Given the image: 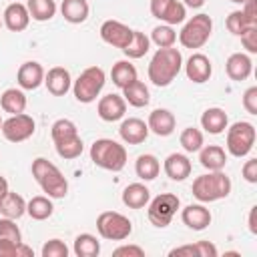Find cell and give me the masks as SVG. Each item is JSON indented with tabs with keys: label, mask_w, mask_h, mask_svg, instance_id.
<instances>
[{
	"label": "cell",
	"mask_w": 257,
	"mask_h": 257,
	"mask_svg": "<svg viewBox=\"0 0 257 257\" xmlns=\"http://www.w3.org/2000/svg\"><path fill=\"white\" fill-rule=\"evenodd\" d=\"M183 68V54L179 48H159L149 62V80L155 86H169Z\"/></svg>",
	"instance_id": "6da1fadb"
},
{
	"label": "cell",
	"mask_w": 257,
	"mask_h": 257,
	"mask_svg": "<svg viewBox=\"0 0 257 257\" xmlns=\"http://www.w3.org/2000/svg\"><path fill=\"white\" fill-rule=\"evenodd\" d=\"M32 177L40 185V189L50 197V199H64L68 193V183L60 169L50 163L44 157H38L32 161Z\"/></svg>",
	"instance_id": "7a4b0ae2"
},
{
	"label": "cell",
	"mask_w": 257,
	"mask_h": 257,
	"mask_svg": "<svg viewBox=\"0 0 257 257\" xmlns=\"http://www.w3.org/2000/svg\"><path fill=\"white\" fill-rule=\"evenodd\" d=\"M193 197L201 203H213L225 199L231 193V179L223 171H209L193 181Z\"/></svg>",
	"instance_id": "3957f363"
},
{
	"label": "cell",
	"mask_w": 257,
	"mask_h": 257,
	"mask_svg": "<svg viewBox=\"0 0 257 257\" xmlns=\"http://www.w3.org/2000/svg\"><path fill=\"white\" fill-rule=\"evenodd\" d=\"M90 161L104 171L118 173L126 165V149L112 139H96L90 145Z\"/></svg>",
	"instance_id": "277c9868"
},
{
	"label": "cell",
	"mask_w": 257,
	"mask_h": 257,
	"mask_svg": "<svg viewBox=\"0 0 257 257\" xmlns=\"http://www.w3.org/2000/svg\"><path fill=\"white\" fill-rule=\"evenodd\" d=\"M106 82V74L100 66H88L84 68L78 78L72 82V92H74V98L82 104H88V102H94L96 96L100 94L102 86Z\"/></svg>",
	"instance_id": "5b68a950"
},
{
	"label": "cell",
	"mask_w": 257,
	"mask_h": 257,
	"mask_svg": "<svg viewBox=\"0 0 257 257\" xmlns=\"http://www.w3.org/2000/svg\"><path fill=\"white\" fill-rule=\"evenodd\" d=\"M213 32V20L209 14H195L185 22V26L179 32V42L185 48H201L211 38Z\"/></svg>",
	"instance_id": "8992f818"
},
{
	"label": "cell",
	"mask_w": 257,
	"mask_h": 257,
	"mask_svg": "<svg viewBox=\"0 0 257 257\" xmlns=\"http://www.w3.org/2000/svg\"><path fill=\"white\" fill-rule=\"evenodd\" d=\"M96 231L106 241H124L133 233V223L122 213L104 211L96 217Z\"/></svg>",
	"instance_id": "52a82bcc"
},
{
	"label": "cell",
	"mask_w": 257,
	"mask_h": 257,
	"mask_svg": "<svg viewBox=\"0 0 257 257\" xmlns=\"http://www.w3.org/2000/svg\"><path fill=\"white\" fill-rule=\"evenodd\" d=\"M255 145V126L247 120H237L227 126V151L229 155L241 159L251 153Z\"/></svg>",
	"instance_id": "ba28073f"
},
{
	"label": "cell",
	"mask_w": 257,
	"mask_h": 257,
	"mask_svg": "<svg viewBox=\"0 0 257 257\" xmlns=\"http://www.w3.org/2000/svg\"><path fill=\"white\" fill-rule=\"evenodd\" d=\"M179 207H181V201H179L177 195H173V193H161V195H157L155 199L149 201V205H147V217H149V221L155 227L163 229V227H167L173 221V217L177 215Z\"/></svg>",
	"instance_id": "9c48e42d"
},
{
	"label": "cell",
	"mask_w": 257,
	"mask_h": 257,
	"mask_svg": "<svg viewBox=\"0 0 257 257\" xmlns=\"http://www.w3.org/2000/svg\"><path fill=\"white\" fill-rule=\"evenodd\" d=\"M34 131H36V122L26 112L10 114V118H6L2 122V128H0L4 139L10 141V143H22V141L30 139L34 135Z\"/></svg>",
	"instance_id": "30bf717a"
},
{
	"label": "cell",
	"mask_w": 257,
	"mask_h": 257,
	"mask_svg": "<svg viewBox=\"0 0 257 257\" xmlns=\"http://www.w3.org/2000/svg\"><path fill=\"white\" fill-rule=\"evenodd\" d=\"M151 14L163 24L175 26V24L185 22L187 6L179 0H151Z\"/></svg>",
	"instance_id": "8fae6325"
},
{
	"label": "cell",
	"mask_w": 257,
	"mask_h": 257,
	"mask_svg": "<svg viewBox=\"0 0 257 257\" xmlns=\"http://www.w3.org/2000/svg\"><path fill=\"white\" fill-rule=\"evenodd\" d=\"M100 38L106 44L122 50L133 38V28H128L126 24H122L118 20H104L100 26Z\"/></svg>",
	"instance_id": "7c38bea8"
},
{
	"label": "cell",
	"mask_w": 257,
	"mask_h": 257,
	"mask_svg": "<svg viewBox=\"0 0 257 257\" xmlns=\"http://www.w3.org/2000/svg\"><path fill=\"white\" fill-rule=\"evenodd\" d=\"M185 74L189 80H193L197 84L207 82L213 74V64H211L209 56H205L203 52H193L185 62Z\"/></svg>",
	"instance_id": "4fadbf2b"
},
{
	"label": "cell",
	"mask_w": 257,
	"mask_h": 257,
	"mask_svg": "<svg viewBox=\"0 0 257 257\" xmlns=\"http://www.w3.org/2000/svg\"><path fill=\"white\" fill-rule=\"evenodd\" d=\"M16 82L22 90H36L40 84H44V68L36 60H28L20 64L16 72Z\"/></svg>",
	"instance_id": "5bb4252c"
},
{
	"label": "cell",
	"mask_w": 257,
	"mask_h": 257,
	"mask_svg": "<svg viewBox=\"0 0 257 257\" xmlns=\"http://www.w3.org/2000/svg\"><path fill=\"white\" fill-rule=\"evenodd\" d=\"M96 112H98V116H100L102 120L114 122V120H120V118L124 116V112H126V102H124V98H122L120 94L110 92V94H106V96H102V98L98 100Z\"/></svg>",
	"instance_id": "9a60e30c"
},
{
	"label": "cell",
	"mask_w": 257,
	"mask_h": 257,
	"mask_svg": "<svg viewBox=\"0 0 257 257\" xmlns=\"http://www.w3.org/2000/svg\"><path fill=\"white\" fill-rule=\"evenodd\" d=\"M2 22L10 32H22L28 28L30 24V12L26 8V4L22 2H12L6 6L4 14H2Z\"/></svg>",
	"instance_id": "2e32d148"
},
{
	"label": "cell",
	"mask_w": 257,
	"mask_h": 257,
	"mask_svg": "<svg viewBox=\"0 0 257 257\" xmlns=\"http://www.w3.org/2000/svg\"><path fill=\"white\" fill-rule=\"evenodd\" d=\"M44 84L50 94L64 96L72 88V78L64 66H52L48 72H44Z\"/></svg>",
	"instance_id": "e0dca14e"
},
{
	"label": "cell",
	"mask_w": 257,
	"mask_h": 257,
	"mask_svg": "<svg viewBox=\"0 0 257 257\" xmlns=\"http://www.w3.org/2000/svg\"><path fill=\"white\" fill-rule=\"evenodd\" d=\"M147 126L151 133H155L157 137H169L173 135L175 126H177V118L171 110L167 108H155L151 114H149V120H147Z\"/></svg>",
	"instance_id": "ac0fdd59"
},
{
	"label": "cell",
	"mask_w": 257,
	"mask_h": 257,
	"mask_svg": "<svg viewBox=\"0 0 257 257\" xmlns=\"http://www.w3.org/2000/svg\"><path fill=\"white\" fill-rule=\"evenodd\" d=\"M181 219H183V223L189 227V229H193V231H203V229H207L209 225H211V211L205 207V205H201V203H197V205H187L183 211H181Z\"/></svg>",
	"instance_id": "d6986e66"
},
{
	"label": "cell",
	"mask_w": 257,
	"mask_h": 257,
	"mask_svg": "<svg viewBox=\"0 0 257 257\" xmlns=\"http://www.w3.org/2000/svg\"><path fill=\"white\" fill-rule=\"evenodd\" d=\"M118 135L126 145H141L149 137V126L141 118H124L118 126Z\"/></svg>",
	"instance_id": "ffe728a7"
},
{
	"label": "cell",
	"mask_w": 257,
	"mask_h": 257,
	"mask_svg": "<svg viewBox=\"0 0 257 257\" xmlns=\"http://www.w3.org/2000/svg\"><path fill=\"white\" fill-rule=\"evenodd\" d=\"M163 169H165V173H167V177L171 181H185L191 175L193 165H191V161H189L187 155H183V153H171L165 159Z\"/></svg>",
	"instance_id": "44dd1931"
},
{
	"label": "cell",
	"mask_w": 257,
	"mask_h": 257,
	"mask_svg": "<svg viewBox=\"0 0 257 257\" xmlns=\"http://www.w3.org/2000/svg\"><path fill=\"white\" fill-rule=\"evenodd\" d=\"M225 70H227V76H229L231 80L241 82V80L249 78V74H251V70H253V60H251L249 54H245V52H235V54H231V56L227 58Z\"/></svg>",
	"instance_id": "7402d4cb"
},
{
	"label": "cell",
	"mask_w": 257,
	"mask_h": 257,
	"mask_svg": "<svg viewBox=\"0 0 257 257\" xmlns=\"http://www.w3.org/2000/svg\"><path fill=\"white\" fill-rule=\"evenodd\" d=\"M199 161L207 171H223L227 165V153L219 145H207L199 149Z\"/></svg>",
	"instance_id": "603a6c76"
},
{
	"label": "cell",
	"mask_w": 257,
	"mask_h": 257,
	"mask_svg": "<svg viewBox=\"0 0 257 257\" xmlns=\"http://www.w3.org/2000/svg\"><path fill=\"white\" fill-rule=\"evenodd\" d=\"M201 126L209 133V135H221L227 126H229V118L227 112L219 106H211L201 114Z\"/></svg>",
	"instance_id": "cb8c5ba5"
},
{
	"label": "cell",
	"mask_w": 257,
	"mask_h": 257,
	"mask_svg": "<svg viewBox=\"0 0 257 257\" xmlns=\"http://www.w3.org/2000/svg\"><path fill=\"white\" fill-rule=\"evenodd\" d=\"M151 201V191L143 183H131L122 191V203L128 209H143Z\"/></svg>",
	"instance_id": "d4e9b609"
},
{
	"label": "cell",
	"mask_w": 257,
	"mask_h": 257,
	"mask_svg": "<svg viewBox=\"0 0 257 257\" xmlns=\"http://www.w3.org/2000/svg\"><path fill=\"white\" fill-rule=\"evenodd\" d=\"M88 12L90 6L86 0H62L60 4V14L70 24H82L88 18Z\"/></svg>",
	"instance_id": "484cf974"
},
{
	"label": "cell",
	"mask_w": 257,
	"mask_h": 257,
	"mask_svg": "<svg viewBox=\"0 0 257 257\" xmlns=\"http://www.w3.org/2000/svg\"><path fill=\"white\" fill-rule=\"evenodd\" d=\"M171 257H217V247L211 241H197L191 245H181L169 251Z\"/></svg>",
	"instance_id": "4316f807"
},
{
	"label": "cell",
	"mask_w": 257,
	"mask_h": 257,
	"mask_svg": "<svg viewBox=\"0 0 257 257\" xmlns=\"http://www.w3.org/2000/svg\"><path fill=\"white\" fill-rule=\"evenodd\" d=\"M122 98H124V102H128L131 106L141 108V106H147V104H149L151 94H149L147 84L137 78V80H133L131 84H126V86L122 88Z\"/></svg>",
	"instance_id": "83f0119b"
},
{
	"label": "cell",
	"mask_w": 257,
	"mask_h": 257,
	"mask_svg": "<svg viewBox=\"0 0 257 257\" xmlns=\"http://www.w3.org/2000/svg\"><path fill=\"white\" fill-rule=\"evenodd\" d=\"M0 106L4 112L20 114L26 108V94L22 92V88H6L0 94Z\"/></svg>",
	"instance_id": "f1b7e54d"
},
{
	"label": "cell",
	"mask_w": 257,
	"mask_h": 257,
	"mask_svg": "<svg viewBox=\"0 0 257 257\" xmlns=\"http://www.w3.org/2000/svg\"><path fill=\"white\" fill-rule=\"evenodd\" d=\"M135 171H137V177L143 179V181H153L159 177L161 173V163L155 155L151 153H145V155H139L137 157V163H135Z\"/></svg>",
	"instance_id": "f546056e"
},
{
	"label": "cell",
	"mask_w": 257,
	"mask_h": 257,
	"mask_svg": "<svg viewBox=\"0 0 257 257\" xmlns=\"http://www.w3.org/2000/svg\"><path fill=\"white\" fill-rule=\"evenodd\" d=\"M0 213L2 217H8V219H20L26 213V201L22 199V195L8 189V193L0 203Z\"/></svg>",
	"instance_id": "4dcf8cb0"
},
{
	"label": "cell",
	"mask_w": 257,
	"mask_h": 257,
	"mask_svg": "<svg viewBox=\"0 0 257 257\" xmlns=\"http://www.w3.org/2000/svg\"><path fill=\"white\" fill-rule=\"evenodd\" d=\"M110 78H112L114 86H118L122 90L126 84L137 80V68H135V64H131V60H118L110 68Z\"/></svg>",
	"instance_id": "1f68e13d"
},
{
	"label": "cell",
	"mask_w": 257,
	"mask_h": 257,
	"mask_svg": "<svg viewBox=\"0 0 257 257\" xmlns=\"http://www.w3.org/2000/svg\"><path fill=\"white\" fill-rule=\"evenodd\" d=\"M54 211V205L50 201V197L46 195H36L26 203V213L34 219V221H46Z\"/></svg>",
	"instance_id": "d6a6232c"
},
{
	"label": "cell",
	"mask_w": 257,
	"mask_h": 257,
	"mask_svg": "<svg viewBox=\"0 0 257 257\" xmlns=\"http://www.w3.org/2000/svg\"><path fill=\"white\" fill-rule=\"evenodd\" d=\"M72 251L76 257H96L100 253V243L94 235L90 233H80L76 235L74 239V245H72Z\"/></svg>",
	"instance_id": "836d02e7"
},
{
	"label": "cell",
	"mask_w": 257,
	"mask_h": 257,
	"mask_svg": "<svg viewBox=\"0 0 257 257\" xmlns=\"http://www.w3.org/2000/svg\"><path fill=\"white\" fill-rule=\"evenodd\" d=\"M149 48H151V38L145 32H141V30H133V38L122 48V52H124L126 58L135 60V58H143L149 52Z\"/></svg>",
	"instance_id": "e575fe53"
},
{
	"label": "cell",
	"mask_w": 257,
	"mask_h": 257,
	"mask_svg": "<svg viewBox=\"0 0 257 257\" xmlns=\"http://www.w3.org/2000/svg\"><path fill=\"white\" fill-rule=\"evenodd\" d=\"M26 8L30 12V18L36 22H46L56 14V2L54 0H28Z\"/></svg>",
	"instance_id": "d590c367"
},
{
	"label": "cell",
	"mask_w": 257,
	"mask_h": 257,
	"mask_svg": "<svg viewBox=\"0 0 257 257\" xmlns=\"http://www.w3.org/2000/svg\"><path fill=\"white\" fill-rule=\"evenodd\" d=\"M50 137H52L54 143H62V141L78 137V128L70 118H58L50 126Z\"/></svg>",
	"instance_id": "8d00e7d4"
},
{
	"label": "cell",
	"mask_w": 257,
	"mask_h": 257,
	"mask_svg": "<svg viewBox=\"0 0 257 257\" xmlns=\"http://www.w3.org/2000/svg\"><path fill=\"white\" fill-rule=\"evenodd\" d=\"M151 42L157 44L159 48H169V46H175L177 42V32L173 26L169 24H159L153 28L151 32Z\"/></svg>",
	"instance_id": "74e56055"
},
{
	"label": "cell",
	"mask_w": 257,
	"mask_h": 257,
	"mask_svg": "<svg viewBox=\"0 0 257 257\" xmlns=\"http://www.w3.org/2000/svg\"><path fill=\"white\" fill-rule=\"evenodd\" d=\"M54 149H56V153H58L60 159L72 161V159H76V157L82 155L84 145H82V139L80 137H74V139L62 141V143H54Z\"/></svg>",
	"instance_id": "f35d334b"
},
{
	"label": "cell",
	"mask_w": 257,
	"mask_h": 257,
	"mask_svg": "<svg viewBox=\"0 0 257 257\" xmlns=\"http://www.w3.org/2000/svg\"><path fill=\"white\" fill-rule=\"evenodd\" d=\"M0 257H34V251L22 241L16 243V241L0 239Z\"/></svg>",
	"instance_id": "ab89813d"
},
{
	"label": "cell",
	"mask_w": 257,
	"mask_h": 257,
	"mask_svg": "<svg viewBox=\"0 0 257 257\" xmlns=\"http://www.w3.org/2000/svg\"><path fill=\"white\" fill-rule=\"evenodd\" d=\"M225 26H227V30L231 32V34H235V36H241L247 28H251V26H257V24H253L241 10H233L229 16H227V20H225Z\"/></svg>",
	"instance_id": "60d3db41"
},
{
	"label": "cell",
	"mask_w": 257,
	"mask_h": 257,
	"mask_svg": "<svg viewBox=\"0 0 257 257\" xmlns=\"http://www.w3.org/2000/svg\"><path fill=\"white\" fill-rule=\"evenodd\" d=\"M179 143L181 147L187 151V153H197L201 147H203V133L195 126H187L181 137H179Z\"/></svg>",
	"instance_id": "b9f144b4"
},
{
	"label": "cell",
	"mask_w": 257,
	"mask_h": 257,
	"mask_svg": "<svg viewBox=\"0 0 257 257\" xmlns=\"http://www.w3.org/2000/svg\"><path fill=\"white\" fill-rule=\"evenodd\" d=\"M0 239H6V241H22V233L16 225V219H8V217H2L0 219Z\"/></svg>",
	"instance_id": "7bdbcfd3"
},
{
	"label": "cell",
	"mask_w": 257,
	"mask_h": 257,
	"mask_svg": "<svg viewBox=\"0 0 257 257\" xmlns=\"http://www.w3.org/2000/svg\"><path fill=\"white\" fill-rule=\"evenodd\" d=\"M42 257H68V247L60 239H50L42 245Z\"/></svg>",
	"instance_id": "ee69618b"
},
{
	"label": "cell",
	"mask_w": 257,
	"mask_h": 257,
	"mask_svg": "<svg viewBox=\"0 0 257 257\" xmlns=\"http://www.w3.org/2000/svg\"><path fill=\"white\" fill-rule=\"evenodd\" d=\"M239 38H241L243 48H245L249 54H255V52H257V26L247 28Z\"/></svg>",
	"instance_id": "f6af8a7d"
},
{
	"label": "cell",
	"mask_w": 257,
	"mask_h": 257,
	"mask_svg": "<svg viewBox=\"0 0 257 257\" xmlns=\"http://www.w3.org/2000/svg\"><path fill=\"white\" fill-rule=\"evenodd\" d=\"M243 108L249 114H257V86H249L243 92Z\"/></svg>",
	"instance_id": "bcb514c9"
},
{
	"label": "cell",
	"mask_w": 257,
	"mask_h": 257,
	"mask_svg": "<svg viewBox=\"0 0 257 257\" xmlns=\"http://www.w3.org/2000/svg\"><path fill=\"white\" fill-rule=\"evenodd\" d=\"M114 257H145V249L139 245H120L112 251Z\"/></svg>",
	"instance_id": "7dc6e473"
},
{
	"label": "cell",
	"mask_w": 257,
	"mask_h": 257,
	"mask_svg": "<svg viewBox=\"0 0 257 257\" xmlns=\"http://www.w3.org/2000/svg\"><path fill=\"white\" fill-rule=\"evenodd\" d=\"M241 175L247 183H257V159H249L245 161L243 169H241Z\"/></svg>",
	"instance_id": "c3c4849f"
},
{
	"label": "cell",
	"mask_w": 257,
	"mask_h": 257,
	"mask_svg": "<svg viewBox=\"0 0 257 257\" xmlns=\"http://www.w3.org/2000/svg\"><path fill=\"white\" fill-rule=\"evenodd\" d=\"M241 12H243L253 24H257V0H245V2L241 4Z\"/></svg>",
	"instance_id": "681fc988"
},
{
	"label": "cell",
	"mask_w": 257,
	"mask_h": 257,
	"mask_svg": "<svg viewBox=\"0 0 257 257\" xmlns=\"http://www.w3.org/2000/svg\"><path fill=\"white\" fill-rule=\"evenodd\" d=\"M255 215H257V207H251L249 211V231L255 235L257 233V223H255Z\"/></svg>",
	"instance_id": "f907efd6"
},
{
	"label": "cell",
	"mask_w": 257,
	"mask_h": 257,
	"mask_svg": "<svg viewBox=\"0 0 257 257\" xmlns=\"http://www.w3.org/2000/svg\"><path fill=\"white\" fill-rule=\"evenodd\" d=\"M6 193H8V181L0 175V203H2V199H4Z\"/></svg>",
	"instance_id": "816d5d0a"
},
{
	"label": "cell",
	"mask_w": 257,
	"mask_h": 257,
	"mask_svg": "<svg viewBox=\"0 0 257 257\" xmlns=\"http://www.w3.org/2000/svg\"><path fill=\"white\" fill-rule=\"evenodd\" d=\"M183 4L189 8H201L205 4V0H183Z\"/></svg>",
	"instance_id": "f5cc1de1"
},
{
	"label": "cell",
	"mask_w": 257,
	"mask_h": 257,
	"mask_svg": "<svg viewBox=\"0 0 257 257\" xmlns=\"http://www.w3.org/2000/svg\"><path fill=\"white\" fill-rule=\"evenodd\" d=\"M229 2H233V4H243L245 0H229Z\"/></svg>",
	"instance_id": "db71d44e"
},
{
	"label": "cell",
	"mask_w": 257,
	"mask_h": 257,
	"mask_svg": "<svg viewBox=\"0 0 257 257\" xmlns=\"http://www.w3.org/2000/svg\"><path fill=\"white\" fill-rule=\"evenodd\" d=\"M2 122H4V120H2V116H0V128H2Z\"/></svg>",
	"instance_id": "11a10c76"
},
{
	"label": "cell",
	"mask_w": 257,
	"mask_h": 257,
	"mask_svg": "<svg viewBox=\"0 0 257 257\" xmlns=\"http://www.w3.org/2000/svg\"><path fill=\"white\" fill-rule=\"evenodd\" d=\"M2 24H4V22H2V20H0V28H2Z\"/></svg>",
	"instance_id": "9f6ffc18"
},
{
	"label": "cell",
	"mask_w": 257,
	"mask_h": 257,
	"mask_svg": "<svg viewBox=\"0 0 257 257\" xmlns=\"http://www.w3.org/2000/svg\"><path fill=\"white\" fill-rule=\"evenodd\" d=\"M14 2H20V0H14Z\"/></svg>",
	"instance_id": "6f0895ef"
}]
</instances>
